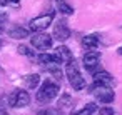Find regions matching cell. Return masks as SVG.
<instances>
[{
  "label": "cell",
  "instance_id": "1",
  "mask_svg": "<svg viewBox=\"0 0 122 115\" xmlns=\"http://www.w3.org/2000/svg\"><path fill=\"white\" fill-rule=\"evenodd\" d=\"M59 92H60V85H59L57 82L47 78V80L42 83V87L37 90L35 98H37L39 103H49V102H52V100L59 95Z\"/></svg>",
  "mask_w": 122,
  "mask_h": 115
},
{
  "label": "cell",
  "instance_id": "2",
  "mask_svg": "<svg viewBox=\"0 0 122 115\" xmlns=\"http://www.w3.org/2000/svg\"><path fill=\"white\" fill-rule=\"evenodd\" d=\"M65 75H67V80H69V83L74 90H84L85 88V78L82 77L75 60L65 63Z\"/></svg>",
  "mask_w": 122,
  "mask_h": 115
},
{
  "label": "cell",
  "instance_id": "3",
  "mask_svg": "<svg viewBox=\"0 0 122 115\" xmlns=\"http://www.w3.org/2000/svg\"><path fill=\"white\" fill-rule=\"evenodd\" d=\"M54 17H55V12L50 10V12L44 14V15H39V17L32 19L30 24H29V30H30V32H35V34L44 32V30L54 22Z\"/></svg>",
  "mask_w": 122,
  "mask_h": 115
},
{
  "label": "cell",
  "instance_id": "4",
  "mask_svg": "<svg viewBox=\"0 0 122 115\" xmlns=\"http://www.w3.org/2000/svg\"><path fill=\"white\" fill-rule=\"evenodd\" d=\"M92 95L100 103H112L114 98H115V93L109 85H99V83L92 85Z\"/></svg>",
  "mask_w": 122,
  "mask_h": 115
},
{
  "label": "cell",
  "instance_id": "5",
  "mask_svg": "<svg viewBox=\"0 0 122 115\" xmlns=\"http://www.w3.org/2000/svg\"><path fill=\"white\" fill-rule=\"evenodd\" d=\"M9 105L14 108H24L27 105H30V95L27 90H14L9 97Z\"/></svg>",
  "mask_w": 122,
  "mask_h": 115
},
{
  "label": "cell",
  "instance_id": "6",
  "mask_svg": "<svg viewBox=\"0 0 122 115\" xmlns=\"http://www.w3.org/2000/svg\"><path fill=\"white\" fill-rule=\"evenodd\" d=\"M30 43H32L35 48H39V50H49V48L52 47V43H54V38H52L49 34L40 32V34H34V35L30 37Z\"/></svg>",
  "mask_w": 122,
  "mask_h": 115
},
{
  "label": "cell",
  "instance_id": "7",
  "mask_svg": "<svg viewBox=\"0 0 122 115\" xmlns=\"http://www.w3.org/2000/svg\"><path fill=\"white\" fill-rule=\"evenodd\" d=\"M99 65H100V53L97 50H90V52H87L84 55V67L89 72L95 73L97 68H99Z\"/></svg>",
  "mask_w": 122,
  "mask_h": 115
},
{
  "label": "cell",
  "instance_id": "8",
  "mask_svg": "<svg viewBox=\"0 0 122 115\" xmlns=\"http://www.w3.org/2000/svg\"><path fill=\"white\" fill-rule=\"evenodd\" d=\"M54 37H55L59 42L69 40V37H70V29H69V25H67L65 20H59V22L55 24V27H54ZM54 37H52V38H54Z\"/></svg>",
  "mask_w": 122,
  "mask_h": 115
},
{
  "label": "cell",
  "instance_id": "9",
  "mask_svg": "<svg viewBox=\"0 0 122 115\" xmlns=\"http://www.w3.org/2000/svg\"><path fill=\"white\" fill-rule=\"evenodd\" d=\"M94 83H99V85H112L114 83V77L105 72V70H100V72H95L94 73Z\"/></svg>",
  "mask_w": 122,
  "mask_h": 115
},
{
  "label": "cell",
  "instance_id": "10",
  "mask_svg": "<svg viewBox=\"0 0 122 115\" xmlns=\"http://www.w3.org/2000/svg\"><path fill=\"white\" fill-rule=\"evenodd\" d=\"M55 55L59 57L60 63H69V62H72V60H74V55H72L70 48H69V47H65V45H60V47L55 50Z\"/></svg>",
  "mask_w": 122,
  "mask_h": 115
},
{
  "label": "cell",
  "instance_id": "11",
  "mask_svg": "<svg viewBox=\"0 0 122 115\" xmlns=\"http://www.w3.org/2000/svg\"><path fill=\"white\" fill-rule=\"evenodd\" d=\"M97 45H99V35L97 34H90V35H85L82 38V47L87 50H95Z\"/></svg>",
  "mask_w": 122,
  "mask_h": 115
},
{
  "label": "cell",
  "instance_id": "12",
  "mask_svg": "<svg viewBox=\"0 0 122 115\" xmlns=\"http://www.w3.org/2000/svg\"><path fill=\"white\" fill-rule=\"evenodd\" d=\"M37 58L45 67H49V65H60V60H59V57L55 53H40Z\"/></svg>",
  "mask_w": 122,
  "mask_h": 115
},
{
  "label": "cell",
  "instance_id": "13",
  "mask_svg": "<svg viewBox=\"0 0 122 115\" xmlns=\"http://www.w3.org/2000/svg\"><path fill=\"white\" fill-rule=\"evenodd\" d=\"M29 29H25V27H20V25H15V27H12L10 30H9V37H12V38H25V37H29Z\"/></svg>",
  "mask_w": 122,
  "mask_h": 115
},
{
  "label": "cell",
  "instance_id": "14",
  "mask_svg": "<svg viewBox=\"0 0 122 115\" xmlns=\"http://www.w3.org/2000/svg\"><path fill=\"white\" fill-rule=\"evenodd\" d=\"M94 112H97V103H85L80 110L74 112L72 115H92Z\"/></svg>",
  "mask_w": 122,
  "mask_h": 115
},
{
  "label": "cell",
  "instance_id": "15",
  "mask_svg": "<svg viewBox=\"0 0 122 115\" xmlns=\"http://www.w3.org/2000/svg\"><path fill=\"white\" fill-rule=\"evenodd\" d=\"M40 83V75L39 73H30L25 77V85L29 88H37V85Z\"/></svg>",
  "mask_w": 122,
  "mask_h": 115
},
{
  "label": "cell",
  "instance_id": "16",
  "mask_svg": "<svg viewBox=\"0 0 122 115\" xmlns=\"http://www.w3.org/2000/svg\"><path fill=\"white\" fill-rule=\"evenodd\" d=\"M55 4H57V9H59L64 15H72V14H74V9L65 2V0H55Z\"/></svg>",
  "mask_w": 122,
  "mask_h": 115
},
{
  "label": "cell",
  "instance_id": "17",
  "mask_svg": "<svg viewBox=\"0 0 122 115\" xmlns=\"http://www.w3.org/2000/svg\"><path fill=\"white\" fill-rule=\"evenodd\" d=\"M37 115H62L59 110H55V108H47V110H42V112H39Z\"/></svg>",
  "mask_w": 122,
  "mask_h": 115
},
{
  "label": "cell",
  "instance_id": "18",
  "mask_svg": "<svg viewBox=\"0 0 122 115\" xmlns=\"http://www.w3.org/2000/svg\"><path fill=\"white\" fill-rule=\"evenodd\" d=\"M19 52L22 53V55H29V57H34V52L29 48V47H25V45H20L19 47Z\"/></svg>",
  "mask_w": 122,
  "mask_h": 115
},
{
  "label": "cell",
  "instance_id": "19",
  "mask_svg": "<svg viewBox=\"0 0 122 115\" xmlns=\"http://www.w3.org/2000/svg\"><path fill=\"white\" fill-rule=\"evenodd\" d=\"M99 115H115V112H114V108H110V107H102V108L99 110Z\"/></svg>",
  "mask_w": 122,
  "mask_h": 115
},
{
  "label": "cell",
  "instance_id": "20",
  "mask_svg": "<svg viewBox=\"0 0 122 115\" xmlns=\"http://www.w3.org/2000/svg\"><path fill=\"white\" fill-rule=\"evenodd\" d=\"M5 20H7V14L0 10V32H2V29H4V22Z\"/></svg>",
  "mask_w": 122,
  "mask_h": 115
},
{
  "label": "cell",
  "instance_id": "21",
  "mask_svg": "<svg viewBox=\"0 0 122 115\" xmlns=\"http://www.w3.org/2000/svg\"><path fill=\"white\" fill-rule=\"evenodd\" d=\"M119 55H122V47H120V48H119Z\"/></svg>",
  "mask_w": 122,
  "mask_h": 115
},
{
  "label": "cell",
  "instance_id": "22",
  "mask_svg": "<svg viewBox=\"0 0 122 115\" xmlns=\"http://www.w3.org/2000/svg\"><path fill=\"white\" fill-rule=\"evenodd\" d=\"M0 48H2V40H0Z\"/></svg>",
  "mask_w": 122,
  "mask_h": 115
}]
</instances>
